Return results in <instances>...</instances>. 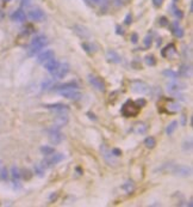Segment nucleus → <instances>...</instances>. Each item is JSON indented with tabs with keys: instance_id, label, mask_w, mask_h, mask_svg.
Wrapping results in <instances>:
<instances>
[{
	"instance_id": "obj_25",
	"label": "nucleus",
	"mask_w": 193,
	"mask_h": 207,
	"mask_svg": "<svg viewBox=\"0 0 193 207\" xmlns=\"http://www.w3.org/2000/svg\"><path fill=\"white\" fill-rule=\"evenodd\" d=\"M163 75H166V77H168V78H172V79H176V78L179 77L178 72H174V71H172V69H166V71H163Z\"/></svg>"
},
{
	"instance_id": "obj_24",
	"label": "nucleus",
	"mask_w": 193,
	"mask_h": 207,
	"mask_svg": "<svg viewBox=\"0 0 193 207\" xmlns=\"http://www.w3.org/2000/svg\"><path fill=\"white\" fill-rule=\"evenodd\" d=\"M144 145L148 148H154L155 145H156V140L153 138V137H148V138H146V140H144Z\"/></svg>"
},
{
	"instance_id": "obj_1",
	"label": "nucleus",
	"mask_w": 193,
	"mask_h": 207,
	"mask_svg": "<svg viewBox=\"0 0 193 207\" xmlns=\"http://www.w3.org/2000/svg\"><path fill=\"white\" fill-rule=\"evenodd\" d=\"M48 44V40L44 35H39V36H36L33 40L31 41V44H30V55H33L36 53H38L41 49H43L45 46Z\"/></svg>"
},
{
	"instance_id": "obj_13",
	"label": "nucleus",
	"mask_w": 193,
	"mask_h": 207,
	"mask_svg": "<svg viewBox=\"0 0 193 207\" xmlns=\"http://www.w3.org/2000/svg\"><path fill=\"white\" fill-rule=\"evenodd\" d=\"M106 59L110 62H115V64H119L122 61V58L115 52V50H107L106 53Z\"/></svg>"
},
{
	"instance_id": "obj_26",
	"label": "nucleus",
	"mask_w": 193,
	"mask_h": 207,
	"mask_svg": "<svg viewBox=\"0 0 193 207\" xmlns=\"http://www.w3.org/2000/svg\"><path fill=\"white\" fill-rule=\"evenodd\" d=\"M41 152H42L44 156H49V154L54 153L55 150H54V147H51V146H43V147H41Z\"/></svg>"
},
{
	"instance_id": "obj_17",
	"label": "nucleus",
	"mask_w": 193,
	"mask_h": 207,
	"mask_svg": "<svg viewBox=\"0 0 193 207\" xmlns=\"http://www.w3.org/2000/svg\"><path fill=\"white\" fill-rule=\"evenodd\" d=\"M11 18H12L13 21H16V22H24L25 18H26V16H25V13H24L23 10H17V11H14V12L12 13Z\"/></svg>"
},
{
	"instance_id": "obj_9",
	"label": "nucleus",
	"mask_w": 193,
	"mask_h": 207,
	"mask_svg": "<svg viewBox=\"0 0 193 207\" xmlns=\"http://www.w3.org/2000/svg\"><path fill=\"white\" fill-rule=\"evenodd\" d=\"M131 89H132V91L136 92V94H146V92H148L149 86H148L144 81L135 80V81H132V84H131Z\"/></svg>"
},
{
	"instance_id": "obj_12",
	"label": "nucleus",
	"mask_w": 193,
	"mask_h": 207,
	"mask_svg": "<svg viewBox=\"0 0 193 207\" xmlns=\"http://www.w3.org/2000/svg\"><path fill=\"white\" fill-rule=\"evenodd\" d=\"M182 89H185V85L181 84V83L173 81V83H168V84H167V90H168V92H170V94L179 92V91L182 90Z\"/></svg>"
},
{
	"instance_id": "obj_27",
	"label": "nucleus",
	"mask_w": 193,
	"mask_h": 207,
	"mask_svg": "<svg viewBox=\"0 0 193 207\" xmlns=\"http://www.w3.org/2000/svg\"><path fill=\"white\" fill-rule=\"evenodd\" d=\"M144 60H146V64L149 65V66H154L156 64V60H155V58L153 55H147Z\"/></svg>"
},
{
	"instance_id": "obj_21",
	"label": "nucleus",
	"mask_w": 193,
	"mask_h": 207,
	"mask_svg": "<svg viewBox=\"0 0 193 207\" xmlns=\"http://www.w3.org/2000/svg\"><path fill=\"white\" fill-rule=\"evenodd\" d=\"M66 89H78V85H76V83L69 81V83H66V84H63V85H60V86L56 89V91L59 92V91H61V90H66Z\"/></svg>"
},
{
	"instance_id": "obj_10",
	"label": "nucleus",
	"mask_w": 193,
	"mask_h": 207,
	"mask_svg": "<svg viewBox=\"0 0 193 207\" xmlns=\"http://www.w3.org/2000/svg\"><path fill=\"white\" fill-rule=\"evenodd\" d=\"M54 56H55L54 50H51V49H47V50L42 52V53L37 56V61H38L39 64H44L47 60H49V59H51V58H54Z\"/></svg>"
},
{
	"instance_id": "obj_18",
	"label": "nucleus",
	"mask_w": 193,
	"mask_h": 207,
	"mask_svg": "<svg viewBox=\"0 0 193 207\" xmlns=\"http://www.w3.org/2000/svg\"><path fill=\"white\" fill-rule=\"evenodd\" d=\"M176 53V49H175V46L174 44H168L163 50H162V55L163 56H167V58H170L172 55H174Z\"/></svg>"
},
{
	"instance_id": "obj_42",
	"label": "nucleus",
	"mask_w": 193,
	"mask_h": 207,
	"mask_svg": "<svg viewBox=\"0 0 193 207\" xmlns=\"http://www.w3.org/2000/svg\"><path fill=\"white\" fill-rule=\"evenodd\" d=\"M175 1H176V0H175Z\"/></svg>"
},
{
	"instance_id": "obj_16",
	"label": "nucleus",
	"mask_w": 193,
	"mask_h": 207,
	"mask_svg": "<svg viewBox=\"0 0 193 207\" xmlns=\"http://www.w3.org/2000/svg\"><path fill=\"white\" fill-rule=\"evenodd\" d=\"M45 108L48 109H53L55 111H59V113H63V111H67L68 110V107L66 104H61V103H56V104H47Z\"/></svg>"
},
{
	"instance_id": "obj_11",
	"label": "nucleus",
	"mask_w": 193,
	"mask_h": 207,
	"mask_svg": "<svg viewBox=\"0 0 193 207\" xmlns=\"http://www.w3.org/2000/svg\"><path fill=\"white\" fill-rule=\"evenodd\" d=\"M29 17H30L31 21H35V22H42V21H44V18H45L44 13H43L41 10H38V8L31 10V11L29 12Z\"/></svg>"
},
{
	"instance_id": "obj_20",
	"label": "nucleus",
	"mask_w": 193,
	"mask_h": 207,
	"mask_svg": "<svg viewBox=\"0 0 193 207\" xmlns=\"http://www.w3.org/2000/svg\"><path fill=\"white\" fill-rule=\"evenodd\" d=\"M11 176H12V178H13V183H14V184H16V183H19L20 171H19V169H18L16 165H13V167L11 168Z\"/></svg>"
},
{
	"instance_id": "obj_22",
	"label": "nucleus",
	"mask_w": 193,
	"mask_h": 207,
	"mask_svg": "<svg viewBox=\"0 0 193 207\" xmlns=\"http://www.w3.org/2000/svg\"><path fill=\"white\" fill-rule=\"evenodd\" d=\"M176 127H178V121H172V122L167 126V128H166V133H167L168 135L173 134V133H174V131L176 129Z\"/></svg>"
},
{
	"instance_id": "obj_15",
	"label": "nucleus",
	"mask_w": 193,
	"mask_h": 207,
	"mask_svg": "<svg viewBox=\"0 0 193 207\" xmlns=\"http://www.w3.org/2000/svg\"><path fill=\"white\" fill-rule=\"evenodd\" d=\"M180 77H184V78H190L192 75V68L191 66H187V65H182L180 69H179V73H178Z\"/></svg>"
},
{
	"instance_id": "obj_36",
	"label": "nucleus",
	"mask_w": 193,
	"mask_h": 207,
	"mask_svg": "<svg viewBox=\"0 0 193 207\" xmlns=\"http://www.w3.org/2000/svg\"><path fill=\"white\" fill-rule=\"evenodd\" d=\"M168 24V22H167V19L164 18V17H162L160 19V25H167Z\"/></svg>"
},
{
	"instance_id": "obj_38",
	"label": "nucleus",
	"mask_w": 193,
	"mask_h": 207,
	"mask_svg": "<svg viewBox=\"0 0 193 207\" xmlns=\"http://www.w3.org/2000/svg\"><path fill=\"white\" fill-rule=\"evenodd\" d=\"M133 43H136L137 42V34H133L132 35V40H131Z\"/></svg>"
},
{
	"instance_id": "obj_37",
	"label": "nucleus",
	"mask_w": 193,
	"mask_h": 207,
	"mask_svg": "<svg viewBox=\"0 0 193 207\" xmlns=\"http://www.w3.org/2000/svg\"><path fill=\"white\" fill-rule=\"evenodd\" d=\"M125 23H127V24H130V23H131V16H130V14H128V16H127Z\"/></svg>"
},
{
	"instance_id": "obj_8",
	"label": "nucleus",
	"mask_w": 193,
	"mask_h": 207,
	"mask_svg": "<svg viewBox=\"0 0 193 207\" xmlns=\"http://www.w3.org/2000/svg\"><path fill=\"white\" fill-rule=\"evenodd\" d=\"M88 81L92 84L93 88H96L98 91H101V92L105 91V83L103 81L101 78L96 77L94 74H90V75H88Z\"/></svg>"
},
{
	"instance_id": "obj_40",
	"label": "nucleus",
	"mask_w": 193,
	"mask_h": 207,
	"mask_svg": "<svg viewBox=\"0 0 193 207\" xmlns=\"http://www.w3.org/2000/svg\"><path fill=\"white\" fill-rule=\"evenodd\" d=\"M4 1H6V2H7V1H11V0H4Z\"/></svg>"
},
{
	"instance_id": "obj_35",
	"label": "nucleus",
	"mask_w": 193,
	"mask_h": 207,
	"mask_svg": "<svg viewBox=\"0 0 193 207\" xmlns=\"http://www.w3.org/2000/svg\"><path fill=\"white\" fill-rule=\"evenodd\" d=\"M174 13H175V16H178L179 18H182V13L180 12V10H178V8H175V10H174Z\"/></svg>"
},
{
	"instance_id": "obj_41",
	"label": "nucleus",
	"mask_w": 193,
	"mask_h": 207,
	"mask_svg": "<svg viewBox=\"0 0 193 207\" xmlns=\"http://www.w3.org/2000/svg\"><path fill=\"white\" fill-rule=\"evenodd\" d=\"M94 1H98V0H94Z\"/></svg>"
},
{
	"instance_id": "obj_34",
	"label": "nucleus",
	"mask_w": 193,
	"mask_h": 207,
	"mask_svg": "<svg viewBox=\"0 0 193 207\" xmlns=\"http://www.w3.org/2000/svg\"><path fill=\"white\" fill-rule=\"evenodd\" d=\"M162 2H163V0H153V4H154V6H156V7L161 6V5H162Z\"/></svg>"
},
{
	"instance_id": "obj_19",
	"label": "nucleus",
	"mask_w": 193,
	"mask_h": 207,
	"mask_svg": "<svg viewBox=\"0 0 193 207\" xmlns=\"http://www.w3.org/2000/svg\"><path fill=\"white\" fill-rule=\"evenodd\" d=\"M55 122H56V127H57V128H60V127L64 126V125L68 122V117H67V115H64L63 113H60V114H59V116L56 117Z\"/></svg>"
},
{
	"instance_id": "obj_2",
	"label": "nucleus",
	"mask_w": 193,
	"mask_h": 207,
	"mask_svg": "<svg viewBox=\"0 0 193 207\" xmlns=\"http://www.w3.org/2000/svg\"><path fill=\"white\" fill-rule=\"evenodd\" d=\"M121 113L125 117H135L139 113V107L136 104V102L128 101V102H125V103L123 104V107L121 109Z\"/></svg>"
},
{
	"instance_id": "obj_29",
	"label": "nucleus",
	"mask_w": 193,
	"mask_h": 207,
	"mask_svg": "<svg viewBox=\"0 0 193 207\" xmlns=\"http://www.w3.org/2000/svg\"><path fill=\"white\" fill-rule=\"evenodd\" d=\"M35 171H36V174H37L38 176H41V177L44 176V168H43L42 165H36V167H35Z\"/></svg>"
},
{
	"instance_id": "obj_33",
	"label": "nucleus",
	"mask_w": 193,
	"mask_h": 207,
	"mask_svg": "<svg viewBox=\"0 0 193 207\" xmlns=\"http://www.w3.org/2000/svg\"><path fill=\"white\" fill-rule=\"evenodd\" d=\"M112 153H113V156H116V157H118V156L122 154L121 150H118V148H113V150H112Z\"/></svg>"
},
{
	"instance_id": "obj_4",
	"label": "nucleus",
	"mask_w": 193,
	"mask_h": 207,
	"mask_svg": "<svg viewBox=\"0 0 193 207\" xmlns=\"http://www.w3.org/2000/svg\"><path fill=\"white\" fill-rule=\"evenodd\" d=\"M68 72H69V65L66 64V62H61V64L59 62L57 67L51 72V74H53L56 79H62V78H64V77L67 75Z\"/></svg>"
},
{
	"instance_id": "obj_30",
	"label": "nucleus",
	"mask_w": 193,
	"mask_h": 207,
	"mask_svg": "<svg viewBox=\"0 0 193 207\" xmlns=\"http://www.w3.org/2000/svg\"><path fill=\"white\" fill-rule=\"evenodd\" d=\"M7 177H8L7 169H6L5 167H2V170H1V173H0V180H2V181H6V180H7Z\"/></svg>"
},
{
	"instance_id": "obj_31",
	"label": "nucleus",
	"mask_w": 193,
	"mask_h": 207,
	"mask_svg": "<svg viewBox=\"0 0 193 207\" xmlns=\"http://www.w3.org/2000/svg\"><path fill=\"white\" fill-rule=\"evenodd\" d=\"M146 129H147V127H146L144 125H137V129H136V132H137V133H144V132H146Z\"/></svg>"
},
{
	"instance_id": "obj_23",
	"label": "nucleus",
	"mask_w": 193,
	"mask_h": 207,
	"mask_svg": "<svg viewBox=\"0 0 193 207\" xmlns=\"http://www.w3.org/2000/svg\"><path fill=\"white\" fill-rule=\"evenodd\" d=\"M173 34L175 35L176 37H182V36H184V31H182V29L180 28V25H179L176 22L173 24Z\"/></svg>"
},
{
	"instance_id": "obj_3",
	"label": "nucleus",
	"mask_w": 193,
	"mask_h": 207,
	"mask_svg": "<svg viewBox=\"0 0 193 207\" xmlns=\"http://www.w3.org/2000/svg\"><path fill=\"white\" fill-rule=\"evenodd\" d=\"M64 156L62 154V153H51V154H49V156H47L43 161H42V167L43 168H51V167H54V165H56L57 163H60L61 161H63Z\"/></svg>"
},
{
	"instance_id": "obj_32",
	"label": "nucleus",
	"mask_w": 193,
	"mask_h": 207,
	"mask_svg": "<svg viewBox=\"0 0 193 207\" xmlns=\"http://www.w3.org/2000/svg\"><path fill=\"white\" fill-rule=\"evenodd\" d=\"M150 44H152V37L150 36H147L144 38V46L146 47H150Z\"/></svg>"
},
{
	"instance_id": "obj_14",
	"label": "nucleus",
	"mask_w": 193,
	"mask_h": 207,
	"mask_svg": "<svg viewBox=\"0 0 193 207\" xmlns=\"http://www.w3.org/2000/svg\"><path fill=\"white\" fill-rule=\"evenodd\" d=\"M57 65H59V62L56 61V59H55V56L54 58H51V59H49V60H47L44 64H43V66H44V68L47 69L48 72H53L54 69L57 67Z\"/></svg>"
},
{
	"instance_id": "obj_28",
	"label": "nucleus",
	"mask_w": 193,
	"mask_h": 207,
	"mask_svg": "<svg viewBox=\"0 0 193 207\" xmlns=\"http://www.w3.org/2000/svg\"><path fill=\"white\" fill-rule=\"evenodd\" d=\"M122 188H123V189H125L128 193H131V192L133 190V188H135V187H133L132 182H127V183H124V184H123V187H122Z\"/></svg>"
},
{
	"instance_id": "obj_39",
	"label": "nucleus",
	"mask_w": 193,
	"mask_h": 207,
	"mask_svg": "<svg viewBox=\"0 0 193 207\" xmlns=\"http://www.w3.org/2000/svg\"><path fill=\"white\" fill-rule=\"evenodd\" d=\"M2 167H4V165H2V162L0 161V173H1V170H2Z\"/></svg>"
},
{
	"instance_id": "obj_5",
	"label": "nucleus",
	"mask_w": 193,
	"mask_h": 207,
	"mask_svg": "<svg viewBox=\"0 0 193 207\" xmlns=\"http://www.w3.org/2000/svg\"><path fill=\"white\" fill-rule=\"evenodd\" d=\"M48 135H49V141H50L51 144H54V145H57V144H60V142L63 140V135H62V133L59 131L57 127H55V128L53 127V128L49 131Z\"/></svg>"
},
{
	"instance_id": "obj_7",
	"label": "nucleus",
	"mask_w": 193,
	"mask_h": 207,
	"mask_svg": "<svg viewBox=\"0 0 193 207\" xmlns=\"http://www.w3.org/2000/svg\"><path fill=\"white\" fill-rule=\"evenodd\" d=\"M59 94L61 96H63L64 98L73 100V101H76V100H79L81 97V94L78 91V89H66V90L59 91Z\"/></svg>"
},
{
	"instance_id": "obj_6",
	"label": "nucleus",
	"mask_w": 193,
	"mask_h": 207,
	"mask_svg": "<svg viewBox=\"0 0 193 207\" xmlns=\"http://www.w3.org/2000/svg\"><path fill=\"white\" fill-rule=\"evenodd\" d=\"M170 171L173 174H175V175L187 177V176H191L192 169L190 167H186V165H174V167L170 168Z\"/></svg>"
}]
</instances>
